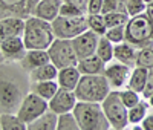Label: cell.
<instances>
[{
  "label": "cell",
  "mask_w": 153,
  "mask_h": 130,
  "mask_svg": "<svg viewBox=\"0 0 153 130\" xmlns=\"http://www.w3.org/2000/svg\"><path fill=\"white\" fill-rule=\"evenodd\" d=\"M52 22L43 20L37 16L26 19V26L23 32V40L28 49H49L55 40Z\"/></svg>",
  "instance_id": "6da1fadb"
},
{
  "label": "cell",
  "mask_w": 153,
  "mask_h": 130,
  "mask_svg": "<svg viewBox=\"0 0 153 130\" xmlns=\"http://www.w3.org/2000/svg\"><path fill=\"white\" fill-rule=\"evenodd\" d=\"M80 123L81 130H107L112 129L101 103L78 101L72 110Z\"/></svg>",
  "instance_id": "7a4b0ae2"
},
{
  "label": "cell",
  "mask_w": 153,
  "mask_h": 130,
  "mask_svg": "<svg viewBox=\"0 0 153 130\" xmlns=\"http://www.w3.org/2000/svg\"><path fill=\"white\" fill-rule=\"evenodd\" d=\"M112 92V87L104 74L100 75H81L78 86L75 87V94L78 101L103 103L104 98Z\"/></svg>",
  "instance_id": "3957f363"
},
{
  "label": "cell",
  "mask_w": 153,
  "mask_h": 130,
  "mask_svg": "<svg viewBox=\"0 0 153 130\" xmlns=\"http://www.w3.org/2000/svg\"><path fill=\"white\" fill-rule=\"evenodd\" d=\"M28 92L17 78H12L9 74H2V83H0V109L2 113H17L20 109V104Z\"/></svg>",
  "instance_id": "277c9868"
},
{
  "label": "cell",
  "mask_w": 153,
  "mask_h": 130,
  "mask_svg": "<svg viewBox=\"0 0 153 130\" xmlns=\"http://www.w3.org/2000/svg\"><path fill=\"white\" fill-rule=\"evenodd\" d=\"M126 40L138 48L153 46V22L146 12L129 19L126 25Z\"/></svg>",
  "instance_id": "5b68a950"
},
{
  "label": "cell",
  "mask_w": 153,
  "mask_h": 130,
  "mask_svg": "<svg viewBox=\"0 0 153 130\" xmlns=\"http://www.w3.org/2000/svg\"><path fill=\"white\" fill-rule=\"evenodd\" d=\"M103 110L113 130H123L129 126V109L120 97V90H112L101 103Z\"/></svg>",
  "instance_id": "8992f818"
},
{
  "label": "cell",
  "mask_w": 153,
  "mask_h": 130,
  "mask_svg": "<svg viewBox=\"0 0 153 130\" xmlns=\"http://www.w3.org/2000/svg\"><path fill=\"white\" fill-rule=\"evenodd\" d=\"M51 61H52L58 69L69 68V66H76L80 61L78 55L75 52L74 43L69 38H55L52 45L48 49Z\"/></svg>",
  "instance_id": "52a82bcc"
},
{
  "label": "cell",
  "mask_w": 153,
  "mask_h": 130,
  "mask_svg": "<svg viewBox=\"0 0 153 130\" xmlns=\"http://www.w3.org/2000/svg\"><path fill=\"white\" fill-rule=\"evenodd\" d=\"M52 28H54V34L58 38H75L76 35H80L81 32H84L86 29H89L87 25V14L84 16H74V17H68V16H58L54 22H52Z\"/></svg>",
  "instance_id": "ba28073f"
},
{
  "label": "cell",
  "mask_w": 153,
  "mask_h": 130,
  "mask_svg": "<svg viewBox=\"0 0 153 130\" xmlns=\"http://www.w3.org/2000/svg\"><path fill=\"white\" fill-rule=\"evenodd\" d=\"M48 109H49V101L45 100L43 97H40L38 94H35L34 90H29L26 97L23 98L17 115L20 116V120L23 123L29 124V123L35 121L38 116H42Z\"/></svg>",
  "instance_id": "9c48e42d"
},
{
  "label": "cell",
  "mask_w": 153,
  "mask_h": 130,
  "mask_svg": "<svg viewBox=\"0 0 153 130\" xmlns=\"http://www.w3.org/2000/svg\"><path fill=\"white\" fill-rule=\"evenodd\" d=\"M132 69L133 68H130L129 64H124L118 60L107 63L106 71H104V77L107 78L112 90H121L127 86Z\"/></svg>",
  "instance_id": "30bf717a"
},
{
  "label": "cell",
  "mask_w": 153,
  "mask_h": 130,
  "mask_svg": "<svg viewBox=\"0 0 153 130\" xmlns=\"http://www.w3.org/2000/svg\"><path fill=\"white\" fill-rule=\"evenodd\" d=\"M26 45H25L23 37H5L0 40V52H2V58L3 61L8 63H16L20 61L25 54H26Z\"/></svg>",
  "instance_id": "8fae6325"
},
{
  "label": "cell",
  "mask_w": 153,
  "mask_h": 130,
  "mask_svg": "<svg viewBox=\"0 0 153 130\" xmlns=\"http://www.w3.org/2000/svg\"><path fill=\"white\" fill-rule=\"evenodd\" d=\"M40 0H0V11L2 17L17 16L22 19H28L34 16V9Z\"/></svg>",
  "instance_id": "7c38bea8"
},
{
  "label": "cell",
  "mask_w": 153,
  "mask_h": 130,
  "mask_svg": "<svg viewBox=\"0 0 153 130\" xmlns=\"http://www.w3.org/2000/svg\"><path fill=\"white\" fill-rule=\"evenodd\" d=\"M100 37L101 35H98L92 29H86L80 35L72 38L75 52H76V55H78L80 60L97 54V46H98V42H100Z\"/></svg>",
  "instance_id": "4fadbf2b"
},
{
  "label": "cell",
  "mask_w": 153,
  "mask_h": 130,
  "mask_svg": "<svg viewBox=\"0 0 153 130\" xmlns=\"http://www.w3.org/2000/svg\"><path fill=\"white\" fill-rule=\"evenodd\" d=\"M78 103L75 90H69V89H63L60 87L58 92L49 100V109L54 110L57 115L66 113V112H72Z\"/></svg>",
  "instance_id": "5bb4252c"
},
{
  "label": "cell",
  "mask_w": 153,
  "mask_h": 130,
  "mask_svg": "<svg viewBox=\"0 0 153 130\" xmlns=\"http://www.w3.org/2000/svg\"><path fill=\"white\" fill-rule=\"evenodd\" d=\"M49 61H51V57H49L48 49H28L25 57L19 63H20V68L29 74L31 71L43 66V64Z\"/></svg>",
  "instance_id": "9a60e30c"
},
{
  "label": "cell",
  "mask_w": 153,
  "mask_h": 130,
  "mask_svg": "<svg viewBox=\"0 0 153 130\" xmlns=\"http://www.w3.org/2000/svg\"><path fill=\"white\" fill-rule=\"evenodd\" d=\"M25 26H26V19H22L17 16H6L0 20V37H23Z\"/></svg>",
  "instance_id": "2e32d148"
},
{
  "label": "cell",
  "mask_w": 153,
  "mask_h": 130,
  "mask_svg": "<svg viewBox=\"0 0 153 130\" xmlns=\"http://www.w3.org/2000/svg\"><path fill=\"white\" fill-rule=\"evenodd\" d=\"M141 48H138L136 45L130 43V42H121L115 45V60H118L124 64H129L130 68L136 66V57H138V52Z\"/></svg>",
  "instance_id": "e0dca14e"
},
{
  "label": "cell",
  "mask_w": 153,
  "mask_h": 130,
  "mask_svg": "<svg viewBox=\"0 0 153 130\" xmlns=\"http://www.w3.org/2000/svg\"><path fill=\"white\" fill-rule=\"evenodd\" d=\"M63 0H40L34 9V16L48 22H54L60 16Z\"/></svg>",
  "instance_id": "ac0fdd59"
},
{
  "label": "cell",
  "mask_w": 153,
  "mask_h": 130,
  "mask_svg": "<svg viewBox=\"0 0 153 130\" xmlns=\"http://www.w3.org/2000/svg\"><path fill=\"white\" fill-rule=\"evenodd\" d=\"M107 63L104 60H101L97 54L91 55V57H86L81 58L76 64V68L80 69V72L83 75H100V74H104L106 71Z\"/></svg>",
  "instance_id": "d6986e66"
},
{
  "label": "cell",
  "mask_w": 153,
  "mask_h": 130,
  "mask_svg": "<svg viewBox=\"0 0 153 130\" xmlns=\"http://www.w3.org/2000/svg\"><path fill=\"white\" fill-rule=\"evenodd\" d=\"M81 72L76 66H69V68H63L58 71V77L57 81L60 84V87L63 89H69V90H75V87L78 86L80 80H81Z\"/></svg>",
  "instance_id": "ffe728a7"
},
{
  "label": "cell",
  "mask_w": 153,
  "mask_h": 130,
  "mask_svg": "<svg viewBox=\"0 0 153 130\" xmlns=\"http://www.w3.org/2000/svg\"><path fill=\"white\" fill-rule=\"evenodd\" d=\"M58 71H60V69L55 66V64H54L52 61H49V63L43 64V66L37 68V69H34V71H31V72L28 74V77H29V81H31V83L57 80Z\"/></svg>",
  "instance_id": "44dd1931"
},
{
  "label": "cell",
  "mask_w": 153,
  "mask_h": 130,
  "mask_svg": "<svg viewBox=\"0 0 153 130\" xmlns=\"http://www.w3.org/2000/svg\"><path fill=\"white\" fill-rule=\"evenodd\" d=\"M57 124H58V115L54 110L48 109L42 116H38L35 121L28 124V130H55Z\"/></svg>",
  "instance_id": "7402d4cb"
},
{
  "label": "cell",
  "mask_w": 153,
  "mask_h": 130,
  "mask_svg": "<svg viewBox=\"0 0 153 130\" xmlns=\"http://www.w3.org/2000/svg\"><path fill=\"white\" fill-rule=\"evenodd\" d=\"M147 77H149V69L143 68V66H135L132 69L130 78H129V83H127L126 87H129L132 90H136V92L143 94V90L146 87L147 83Z\"/></svg>",
  "instance_id": "603a6c76"
},
{
  "label": "cell",
  "mask_w": 153,
  "mask_h": 130,
  "mask_svg": "<svg viewBox=\"0 0 153 130\" xmlns=\"http://www.w3.org/2000/svg\"><path fill=\"white\" fill-rule=\"evenodd\" d=\"M31 90H34L35 94L43 97L45 100H51L60 89V84L57 80H49V81H38V83H31Z\"/></svg>",
  "instance_id": "cb8c5ba5"
},
{
  "label": "cell",
  "mask_w": 153,
  "mask_h": 130,
  "mask_svg": "<svg viewBox=\"0 0 153 130\" xmlns=\"http://www.w3.org/2000/svg\"><path fill=\"white\" fill-rule=\"evenodd\" d=\"M0 127L2 130H28V124L23 123L17 113H2Z\"/></svg>",
  "instance_id": "d4e9b609"
},
{
  "label": "cell",
  "mask_w": 153,
  "mask_h": 130,
  "mask_svg": "<svg viewBox=\"0 0 153 130\" xmlns=\"http://www.w3.org/2000/svg\"><path fill=\"white\" fill-rule=\"evenodd\" d=\"M97 55L104 60L106 63H110L112 60H115V43H112L106 35L100 37V42L97 46Z\"/></svg>",
  "instance_id": "484cf974"
},
{
  "label": "cell",
  "mask_w": 153,
  "mask_h": 130,
  "mask_svg": "<svg viewBox=\"0 0 153 130\" xmlns=\"http://www.w3.org/2000/svg\"><path fill=\"white\" fill-rule=\"evenodd\" d=\"M149 106H150L149 101H146V98H144V100L139 101L136 106L130 107V109H129V124H133V126L141 124L143 120L147 116Z\"/></svg>",
  "instance_id": "4316f807"
},
{
  "label": "cell",
  "mask_w": 153,
  "mask_h": 130,
  "mask_svg": "<svg viewBox=\"0 0 153 130\" xmlns=\"http://www.w3.org/2000/svg\"><path fill=\"white\" fill-rule=\"evenodd\" d=\"M57 130H80V123L74 112H66L58 115Z\"/></svg>",
  "instance_id": "83f0119b"
},
{
  "label": "cell",
  "mask_w": 153,
  "mask_h": 130,
  "mask_svg": "<svg viewBox=\"0 0 153 130\" xmlns=\"http://www.w3.org/2000/svg\"><path fill=\"white\" fill-rule=\"evenodd\" d=\"M87 25H89V29H92L98 35H104L107 31L104 14H87Z\"/></svg>",
  "instance_id": "f1b7e54d"
},
{
  "label": "cell",
  "mask_w": 153,
  "mask_h": 130,
  "mask_svg": "<svg viewBox=\"0 0 153 130\" xmlns=\"http://www.w3.org/2000/svg\"><path fill=\"white\" fill-rule=\"evenodd\" d=\"M136 66H143L147 69L153 68V46L141 48L136 57Z\"/></svg>",
  "instance_id": "f546056e"
},
{
  "label": "cell",
  "mask_w": 153,
  "mask_h": 130,
  "mask_svg": "<svg viewBox=\"0 0 153 130\" xmlns=\"http://www.w3.org/2000/svg\"><path fill=\"white\" fill-rule=\"evenodd\" d=\"M139 95H141L139 92H136V90H132V89H129V87H124V89L120 90V97H121V100H123V103L126 104L127 109L136 106V104L141 101V97H139Z\"/></svg>",
  "instance_id": "4dcf8cb0"
},
{
  "label": "cell",
  "mask_w": 153,
  "mask_h": 130,
  "mask_svg": "<svg viewBox=\"0 0 153 130\" xmlns=\"http://www.w3.org/2000/svg\"><path fill=\"white\" fill-rule=\"evenodd\" d=\"M104 19H106L107 28H113V26L127 25L130 16L126 14V12H109V14H104Z\"/></svg>",
  "instance_id": "1f68e13d"
},
{
  "label": "cell",
  "mask_w": 153,
  "mask_h": 130,
  "mask_svg": "<svg viewBox=\"0 0 153 130\" xmlns=\"http://www.w3.org/2000/svg\"><path fill=\"white\" fill-rule=\"evenodd\" d=\"M112 43H121L126 40V25L121 26H113V28H107L106 34H104Z\"/></svg>",
  "instance_id": "d6a6232c"
},
{
  "label": "cell",
  "mask_w": 153,
  "mask_h": 130,
  "mask_svg": "<svg viewBox=\"0 0 153 130\" xmlns=\"http://www.w3.org/2000/svg\"><path fill=\"white\" fill-rule=\"evenodd\" d=\"M109 12H126V0H104L103 5V14H109Z\"/></svg>",
  "instance_id": "836d02e7"
},
{
  "label": "cell",
  "mask_w": 153,
  "mask_h": 130,
  "mask_svg": "<svg viewBox=\"0 0 153 130\" xmlns=\"http://www.w3.org/2000/svg\"><path fill=\"white\" fill-rule=\"evenodd\" d=\"M126 8H127V14L130 17L143 14L147 9V3L144 0H126Z\"/></svg>",
  "instance_id": "e575fe53"
},
{
  "label": "cell",
  "mask_w": 153,
  "mask_h": 130,
  "mask_svg": "<svg viewBox=\"0 0 153 130\" xmlns=\"http://www.w3.org/2000/svg\"><path fill=\"white\" fill-rule=\"evenodd\" d=\"M86 12L81 11L78 6H75L74 3H69V2H65L63 0V5H61V9H60V16H68V17H74V16H84Z\"/></svg>",
  "instance_id": "d590c367"
},
{
  "label": "cell",
  "mask_w": 153,
  "mask_h": 130,
  "mask_svg": "<svg viewBox=\"0 0 153 130\" xmlns=\"http://www.w3.org/2000/svg\"><path fill=\"white\" fill-rule=\"evenodd\" d=\"M104 0H89L87 3V14H103Z\"/></svg>",
  "instance_id": "8d00e7d4"
},
{
  "label": "cell",
  "mask_w": 153,
  "mask_h": 130,
  "mask_svg": "<svg viewBox=\"0 0 153 130\" xmlns=\"http://www.w3.org/2000/svg\"><path fill=\"white\" fill-rule=\"evenodd\" d=\"M152 92H153V68L152 69H149V77H147V83H146V87H144V90H143V98H149L150 95H152Z\"/></svg>",
  "instance_id": "74e56055"
},
{
  "label": "cell",
  "mask_w": 153,
  "mask_h": 130,
  "mask_svg": "<svg viewBox=\"0 0 153 130\" xmlns=\"http://www.w3.org/2000/svg\"><path fill=\"white\" fill-rule=\"evenodd\" d=\"M141 127H143V130H153V113H147V116L143 120V123H141Z\"/></svg>",
  "instance_id": "f35d334b"
},
{
  "label": "cell",
  "mask_w": 153,
  "mask_h": 130,
  "mask_svg": "<svg viewBox=\"0 0 153 130\" xmlns=\"http://www.w3.org/2000/svg\"><path fill=\"white\" fill-rule=\"evenodd\" d=\"M65 2L74 3L75 6H78L81 11H84L86 14H87V3H89V0H65Z\"/></svg>",
  "instance_id": "ab89813d"
},
{
  "label": "cell",
  "mask_w": 153,
  "mask_h": 130,
  "mask_svg": "<svg viewBox=\"0 0 153 130\" xmlns=\"http://www.w3.org/2000/svg\"><path fill=\"white\" fill-rule=\"evenodd\" d=\"M147 101H149V104H150V106L153 107V92H152V95H150V97L147 98Z\"/></svg>",
  "instance_id": "60d3db41"
},
{
  "label": "cell",
  "mask_w": 153,
  "mask_h": 130,
  "mask_svg": "<svg viewBox=\"0 0 153 130\" xmlns=\"http://www.w3.org/2000/svg\"><path fill=\"white\" fill-rule=\"evenodd\" d=\"M144 2H146V3L149 5V3H153V0H144Z\"/></svg>",
  "instance_id": "b9f144b4"
}]
</instances>
